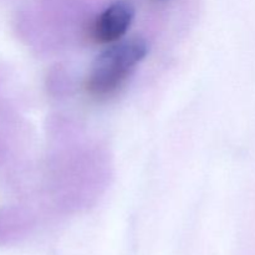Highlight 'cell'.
Instances as JSON below:
<instances>
[{
	"instance_id": "1",
	"label": "cell",
	"mask_w": 255,
	"mask_h": 255,
	"mask_svg": "<svg viewBox=\"0 0 255 255\" xmlns=\"http://www.w3.org/2000/svg\"><path fill=\"white\" fill-rule=\"evenodd\" d=\"M147 51L146 41L141 37H132L112 45L92 64L87 77V90L95 96L114 92L144 59Z\"/></svg>"
},
{
	"instance_id": "2",
	"label": "cell",
	"mask_w": 255,
	"mask_h": 255,
	"mask_svg": "<svg viewBox=\"0 0 255 255\" xmlns=\"http://www.w3.org/2000/svg\"><path fill=\"white\" fill-rule=\"evenodd\" d=\"M134 16V9L127 0H119L110 5L95 21L92 37L99 44L119 41L128 30Z\"/></svg>"
}]
</instances>
